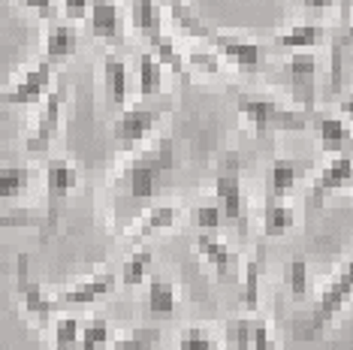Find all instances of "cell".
<instances>
[{"label":"cell","instance_id":"cell-8","mask_svg":"<svg viewBox=\"0 0 353 350\" xmlns=\"http://www.w3.org/2000/svg\"><path fill=\"white\" fill-rule=\"evenodd\" d=\"M63 103H67V85L58 82L49 91V97L43 100V109H39V115H37V127H34V133L28 136V151L30 154H46V151L52 148L54 136H58V127H61Z\"/></svg>","mask_w":353,"mask_h":350},{"label":"cell","instance_id":"cell-45","mask_svg":"<svg viewBox=\"0 0 353 350\" xmlns=\"http://www.w3.org/2000/svg\"><path fill=\"white\" fill-rule=\"evenodd\" d=\"M0 161H3V154H0Z\"/></svg>","mask_w":353,"mask_h":350},{"label":"cell","instance_id":"cell-29","mask_svg":"<svg viewBox=\"0 0 353 350\" xmlns=\"http://www.w3.org/2000/svg\"><path fill=\"white\" fill-rule=\"evenodd\" d=\"M30 185V169L28 166H3L0 169V200H15L21 196Z\"/></svg>","mask_w":353,"mask_h":350},{"label":"cell","instance_id":"cell-30","mask_svg":"<svg viewBox=\"0 0 353 350\" xmlns=\"http://www.w3.org/2000/svg\"><path fill=\"white\" fill-rule=\"evenodd\" d=\"M109 323L106 320H88L82 326V332H79V350H106L109 347Z\"/></svg>","mask_w":353,"mask_h":350},{"label":"cell","instance_id":"cell-43","mask_svg":"<svg viewBox=\"0 0 353 350\" xmlns=\"http://www.w3.org/2000/svg\"><path fill=\"white\" fill-rule=\"evenodd\" d=\"M339 6H341V30L350 25V12H353V0H339Z\"/></svg>","mask_w":353,"mask_h":350},{"label":"cell","instance_id":"cell-3","mask_svg":"<svg viewBox=\"0 0 353 350\" xmlns=\"http://www.w3.org/2000/svg\"><path fill=\"white\" fill-rule=\"evenodd\" d=\"M236 109L239 118L251 127L254 136H266V133L275 130H305L308 127V115L305 112H296L281 100L263 97V94H239Z\"/></svg>","mask_w":353,"mask_h":350},{"label":"cell","instance_id":"cell-11","mask_svg":"<svg viewBox=\"0 0 353 350\" xmlns=\"http://www.w3.org/2000/svg\"><path fill=\"white\" fill-rule=\"evenodd\" d=\"M15 284H19V296H21V308H25V314L34 320L37 326H46L52 320V314L58 311V299L46 296V290L39 287L37 281H30V272H28V257L21 254L19 262H15Z\"/></svg>","mask_w":353,"mask_h":350},{"label":"cell","instance_id":"cell-40","mask_svg":"<svg viewBox=\"0 0 353 350\" xmlns=\"http://www.w3.org/2000/svg\"><path fill=\"white\" fill-rule=\"evenodd\" d=\"M61 3H63L67 21H82V19H88V12H91V0H61Z\"/></svg>","mask_w":353,"mask_h":350},{"label":"cell","instance_id":"cell-4","mask_svg":"<svg viewBox=\"0 0 353 350\" xmlns=\"http://www.w3.org/2000/svg\"><path fill=\"white\" fill-rule=\"evenodd\" d=\"M350 302H353V260L344 262L341 272L320 290L314 311H311V320H308V336H320L326 326H332L335 317H339Z\"/></svg>","mask_w":353,"mask_h":350},{"label":"cell","instance_id":"cell-27","mask_svg":"<svg viewBox=\"0 0 353 350\" xmlns=\"http://www.w3.org/2000/svg\"><path fill=\"white\" fill-rule=\"evenodd\" d=\"M151 251L148 248H136L130 257L124 260V266H121V284L124 287H139L142 281H145V275H148V269H151Z\"/></svg>","mask_w":353,"mask_h":350},{"label":"cell","instance_id":"cell-38","mask_svg":"<svg viewBox=\"0 0 353 350\" xmlns=\"http://www.w3.org/2000/svg\"><path fill=\"white\" fill-rule=\"evenodd\" d=\"M248 323H251V350H278L275 336H272L269 323L263 320V317H254V320H248Z\"/></svg>","mask_w":353,"mask_h":350},{"label":"cell","instance_id":"cell-15","mask_svg":"<svg viewBox=\"0 0 353 350\" xmlns=\"http://www.w3.org/2000/svg\"><path fill=\"white\" fill-rule=\"evenodd\" d=\"M103 91H106L109 112H124L127 94H130V73L121 54L106 52L103 54Z\"/></svg>","mask_w":353,"mask_h":350},{"label":"cell","instance_id":"cell-28","mask_svg":"<svg viewBox=\"0 0 353 350\" xmlns=\"http://www.w3.org/2000/svg\"><path fill=\"white\" fill-rule=\"evenodd\" d=\"M260 275H263V257H254L242 269V305H245V311H256V305H260Z\"/></svg>","mask_w":353,"mask_h":350},{"label":"cell","instance_id":"cell-20","mask_svg":"<svg viewBox=\"0 0 353 350\" xmlns=\"http://www.w3.org/2000/svg\"><path fill=\"white\" fill-rule=\"evenodd\" d=\"M79 49V34L76 28L63 25V21H52L49 25V34H46V61L52 63V67H58V63L70 61Z\"/></svg>","mask_w":353,"mask_h":350},{"label":"cell","instance_id":"cell-35","mask_svg":"<svg viewBox=\"0 0 353 350\" xmlns=\"http://www.w3.org/2000/svg\"><path fill=\"white\" fill-rule=\"evenodd\" d=\"M218 338L205 332L203 326H188L179 338V350H218Z\"/></svg>","mask_w":353,"mask_h":350},{"label":"cell","instance_id":"cell-9","mask_svg":"<svg viewBox=\"0 0 353 350\" xmlns=\"http://www.w3.org/2000/svg\"><path fill=\"white\" fill-rule=\"evenodd\" d=\"M79 185V169L63 157H54V161L46 163V194H49V214H46V224L49 229L58 227L61 212L67 196L76 190Z\"/></svg>","mask_w":353,"mask_h":350},{"label":"cell","instance_id":"cell-18","mask_svg":"<svg viewBox=\"0 0 353 350\" xmlns=\"http://www.w3.org/2000/svg\"><path fill=\"white\" fill-rule=\"evenodd\" d=\"M314 133H317V142L326 154H344L350 145H353V130L347 127V121L341 118H329V115H320L314 118Z\"/></svg>","mask_w":353,"mask_h":350},{"label":"cell","instance_id":"cell-12","mask_svg":"<svg viewBox=\"0 0 353 350\" xmlns=\"http://www.w3.org/2000/svg\"><path fill=\"white\" fill-rule=\"evenodd\" d=\"M196 254L214 269V275H218L221 284H239V278H242L239 254L232 251L223 238H218V233H199L196 236Z\"/></svg>","mask_w":353,"mask_h":350},{"label":"cell","instance_id":"cell-21","mask_svg":"<svg viewBox=\"0 0 353 350\" xmlns=\"http://www.w3.org/2000/svg\"><path fill=\"white\" fill-rule=\"evenodd\" d=\"M160 3H166V10H170V15H172V21H175V28H179L181 37H188V39H208V43H212L214 30L194 12V6H190L188 0H160Z\"/></svg>","mask_w":353,"mask_h":350},{"label":"cell","instance_id":"cell-31","mask_svg":"<svg viewBox=\"0 0 353 350\" xmlns=\"http://www.w3.org/2000/svg\"><path fill=\"white\" fill-rule=\"evenodd\" d=\"M329 49H332V85H329V91L335 94L341 88V58H344L347 49H353V21L332 39V43H329Z\"/></svg>","mask_w":353,"mask_h":350},{"label":"cell","instance_id":"cell-25","mask_svg":"<svg viewBox=\"0 0 353 350\" xmlns=\"http://www.w3.org/2000/svg\"><path fill=\"white\" fill-rule=\"evenodd\" d=\"M175 308H179L175 284L166 281V278H154V281L148 284V314L151 317H172Z\"/></svg>","mask_w":353,"mask_h":350},{"label":"cell","instance_id":"cell-26","mask_svg":"<svg viewBox=\"0 0 353 350\" xmlns=\"http://www.w3.org/2000/svg\"><path fill=\"white\" fill-rule=\"evenodd\" d=\"M166 67L151 52H139V97H154L163 91Z\"/></svg>","mask_w":353,"mask_h":350},{"label":"cell","instance_id":"cell-17","mask_svg":"<svg viewBox=\"0 0 353 350\" xmlns=\"http://www.w3.org/2000/svg\"><path fill=\"white\" fill-rule=\"evenodd\" d=\"M115 290V275L112 272H100L94 278H88V281L76 284V287H70L67 293H61L58 296V308H76V305H94V302H100L103 296H109V293Z\"/></svg>","mask_w":353,"mask_h":350},{"label":"cell","instance_id":"cell-32","mask_svg":"<svg viewBox=\"0 0 353 350\" xmlns=\"http://www.w3.org/2000/svg\"><path fill=\"white\" fill-rule=\"evenodd\" d=\"M79 326L76 317H58L54 320V350H79Z\"/></svg>","mask_w":353,"mask_h":350},{"label":"cell","instance_id":"cell-16","mask_svg":"<svg viewBox=\"0 0 353 350\" xmlns=\"http://www.w3.org/2000/svg\"><path fill=\"white\" fill-rule=\"evenodd\" d=\"M88 19H91V34L103 39V43L118 45L124 39V19L115 0H91Z\"/></svg>","mask_w":353,"mask_h":350},{"label":"cell","instance_id":"cell-2","mask_svg":"<svg viewBox=\"0 0 353 350\" xmlns=\"http://www.w3.org/2000/svg\"><path fill=\"white\" fill-rule=\"evenodd\" d=\"M175 166V145L172 139H160L154 148H148L145 154H139L136 161L127 166L121 175L124 194L133 205H145L151 196H154L157 178L163 172H170Z\"/></svg>","mask_w":353,"mask_h":350},{"label":"cell","instance_id":"cell-1","mask_svg":"<svg viewBox=\"0 0 353 350\" xmlns=\"http://www.w3.org/2000/svg\"><path fill=\"white\" fill-rule=\"evenodd\" d=\"M130 21L136 28V34L145 39L148 52L163 63L166 70H172L175 76L188 85V61L184 54L175 49V43L166 37L163 30V12H160L157 0H133V10H130Z\"/></svg>","mask_w":353,"mask_h":350},{"label":"cell","instance_id":"cell-23","mask_svg":"<svg viewBox=\"0 0 353 350\" xmlns=\"http://www.w3.org/2000/svg\"><path fill=\"white\" fill-rule=\"evenodd\" d=\"M296 178H299V166L287 157H278L275 163L269 166V181H266V200H287V194L296 187Z\"/></svg>","mask_w":353,"mask_h":350},{"label":"cell","instance_id":"cell-41","mask_svg":"<svg viewBox=\"0 0 353 350\" xmlns=\"http://www.w3.org/2000/svg\"><path fill=\"white\" fill-rule=\"evenodd\" d=\"M21 3H25L28 10L39 12L43 19H52V15H54V0H21Z\"/></svg>","mask_w":353,"mask_h":350},{"label":"cell","instance_id":"cell-39","mask_svg":"<svg viewBox=\"0 0 353 350\" xmlns=\"http://www.w3.org/2000/svg\"><path fill=\"white\" fill-rule=\"evenodd\" d=\"M188 67H196L208 76H221V58L214 52H188Z\"/></svg>","mask_w":353,"mask_h":350},{"label":"cell","instance_id":"cell-44","mask_svg":"<svg viewBox=\"0 0 353 350\" xmlns=\"http://www.w3.org/2000/svg\"><path fill=\"white\" fill-rule=\"evenodd\" d=\"M341 112L353 121V97H344V100H341Z\"/></svg>","mask_w":353,"mask_h":350},{"label":"cell","instance_id":"cell-19","mask_svg":"<svg viewBox=\"0 0 353 350\" xmlns=\"http://www.w3.org/2000/svg\"><path fill=\"white\" fill-rule=\"evenodd\" d=\"M179 218H181L179 205H151V209L136 220L130 242L139 245V242H145V238H151L154 233H160V229H172L175 224H179Z\"/></svg>","mask_w":353,"mask_h":350},{"label":"cell","instance_id":"cell-6","mask_svg":"<svg viewBox=\"0 0 353 350\" xmlns=\"http://www.w3.org/2000/svg\"><path fill=\"white\" fill-rule=\"evenodd\" d=\"M290 97L299 106V112L311 115L317 106V58L314 52H293L284 67Z\"/></svg>","mask_w":353,"mask_h":350},{"label":"cell","instance_id":"cell-34","mask_svg":"<svg viewBox=\"0 0 353 350\" xmlns=\"http://www.w3.org/2000/svg\"><path fill=\"white\" fill-rule=\"evenodd\" d=\"M190 220H194V227L199 233H218L221 224H223V214L218 209V203H205V205H196V209L190 212Z\"/></svg>","mask_w":353,"mask_h":350},{"label":"cell","instance_id":"cell-13","mask_svg":"<svg viewBox=\"0 0 353 350\" xmlns=\"http://www.w3.org/2000/svg\"><path fill=\"white\" fill-rule=\"evenodd\" d=\"M160 115H163L160 109H142V106L124 109V112L115 118V124H112V139L118 142L121 151H130L133 145H139V142L154 130Z\"/></svg>","mask_w":353,"mask_h":350},{"label":"cell","instance_id":"cell-42","mask_svg":"<svg viewBox=\"0 0 353 350\" xmlns=\"http://www.w3.org/2000/svg\"><path fill=\"white\" fill-rule=\"evenodd\" d=\"M299 6H305V10H329L332 3H339V0H296Z\"/></svg>","mask_w":353,"mask_h":350},{"label":"cell","instance_id":"cell-22","mask_svg":"<svg viewBox=\"0 0 353 350\" xmlns=\"http://www.w3.org/2000/svg\"><path fill=\"white\" fill-rule=\"evenodd\" d=\"M323 43H326V30L317 21H302V25H293L287 34L275 37L278 49H296V52H311Z\"/></svg>","mask_w":353,"mask_h":350},{"label":"cell","instance_id":"cell-37","mask_svg":"<svg viewBox=\"0 0 353 350\" xmlns=\"http://www.w3.org/2000/svg\"><path fill=\"white\" fill-rule=\"evenodd\" d=\"M227 350H251V323L245 317L227 323Z\"/></svg>","mask_w":353,"mask_h":350},{"label":"cell","instance_id":"cell-24","mask_svg":"<svg viewBox=\"0 0 353 350\" xmlns=\"http://www.w3.org/2000/svg\"><path fill=\"white\" fill-rule=\"evenodd\" d=\"M296 224V212L287 205V200H266V205H263V233H266V238H281L287 236Z\"/></svg>","mask_w":353,"mask_h":350},{"label":"cell","instance_id":"cell-33","mask_svg":"<svg viewBox=\"0 0 353 350\" xmlns=\"http://www.w3.org/2000/svg\"><path fill=\"white\" fill-rule=\"evenodd\" d=\"M308 287H311V278H308V262L305 260H293L287 266V290L296 302H302L308 296Z\"/></svg>","mask_w":353,"mask_h":350},{"label":"cell","instance_id":"cell-10","mask_svg":"<svg viewBox=\"0 0 353 350\" xmlns=\"http://www.w3.org/2000/svg\"><path fill=\"white\" fill-rule=\"evenodd\" d=\"M52 82H54V67L49 61H39L37 67L28 70L12 88H6V91L0 94V100L10 103V106H34V103L49 97Z\"/></svg>","mask_w":353,"mask_h":350},{"label":"cell","instance_id":"cell-36","mask_svg":"<svg viewBox=\"0 0 353 350\" xmlns=\"http://www.w3.org/2000/svg\"><path fill=\"white\" fill-rule=\"evenodd\" d=\"M157 341H160V332L157 329H136L127 338L115 341V344H109L106 350H151Z\"/></svg>","mask_w":353,"mask_h":350},{"label":"cell","instance_id":"cell-5","mask_svg":"<svg viewBox=\"0 0 353 350\" xmlns=\"http://www.w3.org/2000/svg\"><path fill=\"white\" fill-rule=\"evenodd\" d=\"M214 203L223 214V220L239 224L245 233V194H242V166L239 154H223L218 166V178H214Z\"/></svg>","mask_w":353,"mask_h":350},{"label":"cell","instance_id":"cell-7","mask_svg":"<svg viewBox=\"0 0 353 350\" xmlns=\"http://www.w3.org/2000/svg\"><path fill=\"white\" fill-rule=\"evenodd\" d=\"M212 49H214L218 58L227 61L230 67H236L239 73H263V70H266L269 49L266 45H260V43H251V39L214 34L212 37Z\"/></svg>","mask_w":353,"mask_h":350},{"label":"cell","instance_id":"cell-14","mask_svg":"<svg viewBox=\"0 0 353 350\" xmlns=\"http://www.w3.org/2000/svg\"><path fill=\"white\" fill-rule=\"evenodd\" d=\"M350 187H353V157L339 154L317 172L314 187H311V203L323 205L326 196L339 194V190H350Z\"/></svg>","mask_w":353,"mask_h":350}]
</instances>
